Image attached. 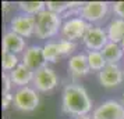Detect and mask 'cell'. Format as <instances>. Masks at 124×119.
<instances>
[{
    "mask_svg": "<svg viewBox=\"0 0 124 119\" xmlns=\"http://www.w3.org/2000/svg\"><path fill=\"white\" fill-rule=\"evenodd\" d=\"M11 86L14 85H13L11 79H10V75L7 72H3V94L11 93Z\"/></svg>",
    "mask_w": 124,
    "mask_h": 119,
    "instance_id": "cell-23",
    "label": "cell"
},
{
    "mask_svg": "<svg viewBox=\"0 0 124 119\" xmlns=\"http://www.w3.org/2000/svg\"><path fill=\"white\" fill-rule=\"evenodd\" d=\"M82 43L88 49V51H102L103 47L109 43L106 29L101 28L98 25H92L88 29V32L85 33Z\"/></svg>",
    "mask_w": 124,
    "mask_h": 119,
    "instance_id": "cell-8",
    "label": "cell"
},
{
    "mask_svg": "<svg viewBox=\"0 0 124 119\" xmlns=\"http://www.w3.org/2000/svg\"><path fill=\"white\" fill-rule=\"evenodd\" d=\"M57 47H59L60 56L66 57V56H71V54H73L74 50H75V47H77V44H75L74 42H70V40L60 39V40H57Z\"/></svg>",
    "mask_w": 124,
    "mask_h": 119,
    "instance_id": "cell-21",
    "label": "cell"
},
{
    "mask_svg": "<svg viewBox=\"0 0 124 119\" xmlns=\"http://www.w3.org/2000/svg\"><path fill=\"white\" fill-rule=\"evenodd\" d=\"M98 79L103 87L112 89L121 85L124 80V69L118 64H107L98 74Z\"/></svg>",
    "mask_w": 124,
    "mask_h": 119,
    "instance_id": "cell-9",
    "label": "cell"
},
{
    "mask_svg": "<svg viewBox=\"0 0 124 119\" xmlns=\"http://www.w3.org/2000/svg\"><path fill=\"white\" fill-rule=\"evenodd\" d=\"M86 57H88V63H89V68L91 71L93 72H101L102 69L107 65L105 57L102 54V51H88L86 53Z\"/></svg>",
    "mask_w": 124,
    "mask_h": 119,
    "instance_id": "cell-18",
    "label": "cell"
},
{
    "mask_svg": "<svg viewBox=\"0 0 124 119\" xmlns=\"http://www.w3.org/2000/svg\"><path fill=\"white\" fill-rule=\"evenodd\" d=\"M8 75H10V79H11L13 85L18 86V89H20V87H27V86H29V83L34 82L35 71H32L29 67H27L25 64L21 63Z\"/></svg>",
    "mask_w": 124,
    "mask_h": 119,
    "instance_id": "cell-14",
    "label": "cell"
},
{
    "mask_svg": "<svg viewBox=\"0 0 124 119\" xmlns=\"http://www.w3.org/2000/svg\"><path fill=\"white\" fill-rule=\"evenodd\" d=\"M112 11L114 17L124 19V1H114L112 3Z\"/></svg>",
    "mask_w": 124,
    "mask_h": 119,
    "instance_id": "cell-22",
    "label": "cell"
},
{
    "mask_svg": "<svg viewBox=\"0 0 124 119\" xmlns=\"http://www.w3.org/2000/svg\"><path fill=\"white\" fill-rule=\"evenodd\" d=\"M110 7H112V4L107 1H85L79 7L78 17L85 19L91 25H93L106 18Z\"/></svg>",
    "mask_w": 124,
    "mask_h": 119,
    "instance_id": "cell-3",
    "label": "cell"
},
{
    "mask_svg": "<svg viewBox=\"0 0 124 119\" xmlns=\"http://www.w3.org/2000/svg\"><path fill=\"white\" fill-rule=\"evenodd\" d=\"M42 47H43V57H45L46 63L54 64V63H57V61L62 58L60 53H59L57 42H54V40H49V42H46Z\"/></svg>",
    "mask_w": 124,
    "mask_h": 119,
    "instance_id": "cell-19",
    "label": "cell"
},
{
    "mask_svg": "<svg viewBox=\"0 0 124 119\" xmlns=\"http://www.w3.org/2000/svg\"><path fill=\"white\" fill-rule=\"evenodd\" d=\"M120 102H121V105L124 107V94H123V97H121V100H120Z\"/></svg>",
    "mask_w": 124,
    "mask_h": 119,
    "instance_id": "cell-27",
    "label": "cell"
},
{
    "mask_svg": "<svg viewBox=\"0 0 124 119\" xmlns=\"http://www.w3.org/2000/svg\"><path fill=\"white\" fill-rule=\"evenodd\" d=\"M63 22L64 19L62 15L49 11L47 8L43 10L35 17V38L49 42L62 31Z\"/></svg>",
    "mask_w": 124,
    "mask_h": 119,
    "instance_id": "cell-2",
    "label": "cell"
},
{
    "mask_svg": "<svg viewBox=\"0 0 124 119\" xmlns=\"http://www.w3.org/2000/svg\"><path fill=\"white\" fill-rule=\"evenodd\" d=\"M67 67H68V72L73 76H77V78L86 76L91 72L88 57H86L85 53H77V54L71 56L68 58Z\"/></svg>",
    "mask_w": 124,
    "mask_h": 119,
    "instance_id": "cell-13",
    "label": "cell"
},
{
    "mask_svg": "<svg viewBox=\"0 0 124 119\" xmlns=\"http://www.w3.org/2000/svg\"><path fill=\"white\" fill-rule=\"evenodd\" d=\"M8 28L11 32L23 36L24 39L35 36V17L20 13L10 19Z\"/></svg>",
    "mask_w": 124,
    "mask_h": 119,
    "instance_id": "cell-7",
    "label": "cell"
},
{
    "mask_svg": "<svg viewBox=\"0 0 124 119\" xmlns=\"http://www.w3.org/2000/svg\"><path fill=\"white\" fill-rule=\"evenodd\" d=\"M17 6L23 14L36 17L43 10H46V1H18Z\"/></svg>",
    "mask_w": 124,
    "mask_h": 119,
    "instance_id": "cell-17",
    "label": "cell"
},
{
    "mask_svg": "<svg viewBox=\"0 0 124 119\" xmlns=\"http://www.w3.org/2000/svg\"><path fill=\"white\" fill-rule=\"evenodd\" d=\"M92 119H124V107L117 100L103 101L95 108Z\"/></svg>",
    "mask_w": 124,
    "mask_h": 119,
    "instance_id": "cell-10",
    "label": "cell"
},
{
    "mask_svg": "<svg viewBox=\"0 0 124 119\" xmlns=\"http://www.w3.org/2000/svg\"><path fill=\"white\" fill-rule=\"evenodd\" d=\"M120 44H121V47H123V50H124V40L121 42V43H120Z\"/></svg>",
    "mask_w": 124,
    "mask_h": 119,
    "instance_id": "cell-28",
    "label": "cell"
},
{
    "mask_svg": "<svg viewBox=\"0 0 124 119\" xmlns=\"http://www.w3.org/2000/svg\"><path fill=\"white\" fill-rule=\"evenodd\" d=\"M39 105V94L38 90L34 87H20L14 93V107L24 111V112H31L36 109Z\"/></svg>",
    "mask_w": 124,
    "mask_h": 119,
    "instance_id": "cell-5",
    "label": "cell"
},
{
    "mask_svg": "<svg viewBox=\"0 0 124 119\" xmlns=\"http://www.w3.org/2000/svg\"><path fill=\"white\" fill-rule=\"evenodd\" d=\"M27 50V42L23 36L11 32L10 29L3 35V53H11V54H23Z\"/></svg>",
    "mask_w": 124,
    "mask_h": 119,
    "instance_id": "cell-12",
    "label": "cell"
},
{
    "mask_svg": "<svg viewBox=\"0 0 124 119\" xmlns=\"http://www.w3.org/2000/svg\"><path fill=\"white\" fill-rule=\"evenodd\" d=\"M1 6H3V13L7 14L8 10H10V3H8V1H3V4H1Z\"/></svg>",
    "mask_w": 124,
    "mask_h": 119,
    "instance_id": "cell-25",
    "label": "cell"
},
{
    "mask_svg": "<svg viewBox=\"0 0 124 119\" xmlns=\"http://www.w3.org/2000/svg\"><path fill=\"white\" fill-rule=\"evenodd\" d=\"M11 104H14V94H11V93L3 94V97H1V108L3 109H8Z\"/></svg>",
    "mask_w": 124,
    "mask_h": 119,
    "instance_id": "cell-24",
    "label": "cell"
},
{
    "mask_svg": "<svg viewBox=\"0 0 124 119\" xmlns=\"http://www.w3.org/2000/svg\"><path fill=\"white\" fill-rule=\"evenodd\" d=\"M21 63L25 64L27 67L32 69V71H38V69L43 68L47 65L45 57H43V47L38 44H32L28 46L27 50L23 53V58H21Z\"/></svg>",
    "mask_w": 124,
    "mask_h": 119,
    "instance_id": "cell-11",
    "label": "cell"
},
{
    "mask_svg": "<svg viewBox=\"0 0 124 119\" xmlns=\"http://www.w3.org/2000/svg\"><path fill=\"white\" fill-rule=\"evenodd\" d=\"M106 33L109 42L113 43H121L124 40V19L114 17L106 25Z\"/></svg>",
    "mask_w": 124,
    "mask_h": 119,
    "instance_id": "cell-15",
    "label": "cell"
},
{
    "mask_svg": "<svg viewBox=\"0 0 124 119\" xmlns=\"http://www.w3.org/2000/svg\"><path fill=\"white\" fill-rule=\"evenodd\" d=\"M62 109L71 116L88 115L92 109V100L82 85L70 83L66 85L62 93Z\"/></svg>",
    "mask_w": 124,
    "mask_h": 119,
    "instance_id": "cell-1",
    "label": "cell"
},
{
    "mask_svg": "<svg viewBox=\"0 0 124 119\" xmlns=\"http://www.w3.org/2000/svg\"><path fill=\"white\" fill-rule=\"evenodd\" d=\"M32 85H34V89H36L40 93H49L53 89H56V86L59 85V76L54 69L46 65L35 72Z\"/></svg>",
    "mask_w": 124,
    "mask_h": 119,
    "instance_id": "cell-6",
    "label": "cell"
},
{
    "mask_svg": "<svg viewBox=\"0 0 124 119\" xmlns=\"http://www.w3.org/2000/svg\"><path fill=\"white\" fill-rule=\"evenodd\" d=\"M74 119H92V116H89V115H82V116H75Z\"/></svg>",
    "mask_w": 124,
    "mask_h": 119,
    "instance_id": "cell-26",
    "label": "cell"
},
{
    "mask_svg": "<svg viewBox=\"0 0 124 119\" xmlns=\"http://www.w3.org/2000/svg\"><path fill=\"white\" fill-rule=\"evenodd\" d=\"M92 25L88 24L85 19H82L81 17H71L68 19H64L60 31L62 39L70 40V42H77V40H82L85 33L88 32V29Z\"/></svg>",
    "mask_w": 124,
    "mask_h": 119,
    "instance_id": "cell-4",
    "label": "cell"
},
{
    "mask_svg": "<svg viewBox=\"0 0 124 119\" xmlns=\"http://www.w3.org/2000/svg\"><path fill=\"white\" fill-rule=\"evenodd\" d=\"M102 54L105 57L107 64H118L121 61V58L124 57V50L120 43H113V42H109L103 50H102Z\"/></svg>",
    "mask_w": 124,
    "mask_h": 119,
    "instance_id": "cell-16",
    "label": "cell"
},
{
    "mask_svg": "<svg viewBox=\"0 0 124 119\" xmlns=\"http://www.w3.org/2000/svg\"><path fill=\"white\" fill-rule=\"evenodd\" d=\"M20 64L21 63H20L18 56L11 54V53H3V56H1V67H3L4 72L10 74L11 71H14V69L17 68Z\"/></svg>",
    "mask_w": 124,
    "mask_h": 119,
    "instance_id": "cell-20",
    "label": "cell"
}]
</instances>
